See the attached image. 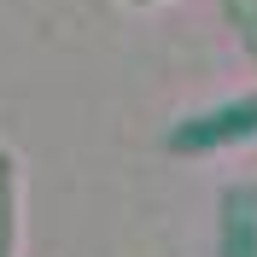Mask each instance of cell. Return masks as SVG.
Segmentation results:
<instances>
[{
    "mask_svg": "<svg viewBox=\"0 0 257 257\" xmlns=\"http://www.w3.org/2000/svg\"><path fill=\"white\" fill-rule=\"evenodd\" d=\"M216 205V257H257V181L222 187Z\"/></svg>",
    "mask_w": 257,
    "mask_h": 257,
    "instance_id": "7a4b0ae2",
    "label": "cell"
},
{
    "mask_svg": "<svg viewBox=\"0 0 257 257\" xmlns=\"http://www.w3.org/2000/svg\"><path fill=\"white\" fill-rule=\"evenodd\" d=\"M117 6H152V0H117Z\"/></svg>",
    "mask_w": 257,
    "mask_h": 257,
    "instance_id": "5b68a950",
    "label": "cell"
},
{
    "mask_svg": "<svg viewBox=\"0 0 257 257\" xmlns=\"http://www.w3.org/2000/svg\"><path fill=\"white\" fill-rule=\"evenodd\" d=\"M222 12H228V24L240 30L245 53H251V59H257V0H222Z\"/></svg>",
    "mask_w": 257,
    "mask_h": 257,
    "instance_id": "277c9868",
    "label": "cell"
},
{
    "mask_svg": "<svg viewBox=\"0 0 257 257\" xmlns=\"http://www.w3.org/2000/svg\"><path fill=\"white\" fill-rule=\"evenodd\" d=\"M245 141H257V94L222 99V105H205V111H187L181 123L164 128V152H176V158H205V152L245 146Z\"/></svg>",
    "mask_w": 257,
    "mask_h": 257,
    "instance_id": "6da1fadb",
    "label": "cell"
},
{
    "mask_svg": "<svg viewBox=\"0 0 257 257\" xmlns=\"http://www.w3.org/2000/svg\"><path fill=\"white\" fill-rule=\"evenodd\" d=\"M0 257H18V164L0 146Z\"/></svg>",
    "mask_w": 257,
    "mask_h": 257,
    "instance_id": "3957f363",
    "label": "cell"
}]
</instances>
